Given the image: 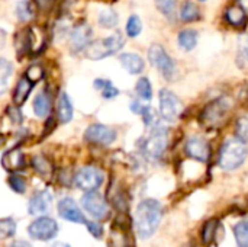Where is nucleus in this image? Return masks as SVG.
I'll list each match as a JSON object with an SVG mask.
<instances>
[{"instance_id":"4","label":"nucleus","mask_w":248,"mask_h":247,"mask_svg":"<svg viewBox=\"0 0 248 247\" xmlns=\"http://www.w3.org/2000/svg\"><path fill=\"white\" fill-rule=\"evenodd\" d=\"M167 146H169V131L164 127H157L151 132V135L145 140L142 146V151L150 160H158L167 150Z\"/></svg>"},{"instance_id":"36","label":"nucleus","mask_w":248,"mask_h":247,"mask_svg":"<svg viewBox=\"0 0 248 247\" xmlns=\"http://www.w3.org/2000/svg\"><path fill=\"white\" fill-rule=\"evenodd\" d=\"M6 114H7V116H9V119L13 122V124H16V125H19V124H22L23 122V114H22V111H20V108L17 106V105H9L7 106V109H6Z\"/></svg>"},{"instance_id":"31","label":"nucleus","mask_w":248,"mask_h":247,"mask_svg":"<svg viewBox=\"0 0 248 247\" xmlns=\"http://www.w3.org/2000/svg\"><path fill=\"white\" fill-rule=\"evenodd\" d=\"M135 90L142 100H150L153 98V87H151V83L147 77H141L137 82Z\"/></svg>"},{"instance_id":"17","label":"nucleus","mask_w":248,"mask_h":247,"mask_svg":"<svg viewBox=\"0 0 248 247\" xmlns=\"http://www.w3.org/2000/svg\"><path fill=\"white\" fill-rule=\"evenodd\" d=\"M119 61L129 74H140V73L144 71V67H145L144 60L135 52H124V54H121Z\"/></svg>"},{"instance_id":"21","label":"nucleus","mask_w":248,"mask_h":247,"mask_svg":"<svg viewBox=\"0 0 248 247\" xmlns=\"http://www.w3.org/2000/svg\"><path fill=\"white\" fill-rule=\"evenodd\" d=\"M32 169L42 178V179H49L54 175V167L52 163L42 154H36L32 157Z\"/></svg>"},{"instance_id":"38","label":"nucleus","mask_w":248,"mask_h":247,"mask_svg":"<svg viewBox=\"0 0 248 247\" xmlns=\"http://www.w3.org/2000/svg\"><path fill=\"white\" fill-rule=\"evenodd\" d=\"M238 63L240 66H244L248 63V36L243 38L240 41V48H238Z\"/></svg>"},{"instance_id":"40","label":"nucleus","mask_w":248,"mask_h":247,"mask_svg":"<svg viewBox=\"0 0 248 247\" xmlns=\"http://www.w3.org/2000/svg\"><path fill=\"white\" fill-rule=\"evenodd\" d=\"M214 231H215V221H209L202 231V237L206 243H209L214 239Z\"/></svg>"},{"instance_id":"30","label":"nucleus","mask_w":248,"mask_h":247,"mask_svg":"<svg viewBox=\"0 0 248 247\" xmlns=\"http://www.w3.org/2000/svg\"><path fill=\"white\" fill-rule=\"evenodd\" d=\"M234 236L238 247H248V221H241L234 227Z\"/></svg>"},{"instance_id":"24","label":"nucleus","mask_w":248,"mask_h":247,"mask_svg":"<svg viewBox=\"0 0 248 247\" xmlns=\"http://www.w3.org/2000/svg\"><path fill=\"white\" fill-rule=\"evenodd\" d=\"M13 74V64L6 60V58H0V96L6 93V90L9 89V82L12 79Z\"/></svg>"},{"instance_id":"13","label":"nucleus","mask_w":248,"mask_h":247,"mask_svg":"<svg viewBox=\"0 0 248 247\" xmlns=\"http://www.w3.org/2000/svg\"><path fill=\"white\" fill-rule=\"evenodd\" d=\"M93 31L87 23H78L76 25L70 32V47L74 52L83 51L87 48V45L92 42Z\"/></svg>"},{"instance_id":"39","label":"nucleus","mask_w":248,"mask_h":247,"mask_svg":"<svg viewBox=\"0 0 248 247\" xmlns=\"http://www.w3.org/2000/svg\"><path fill=\"white\" fill-rule=\"evenodd\" d=\"M86 226H87V230H89V233L93 236V237H96V239H100L102 236H103V227L99 224V223H94V221H87L86 223Z\"/></svg>"},{"instance_id":"33","label":"nucleus","mask_w":248,"mask_h":247,"mask_svg":"<svg viewBox=\"0 0 248 247\" xmlns=\"http://www.w3.org/2000/svg\"><path fill=\"white\" fill-rule=\"evenodd\" d=\"M157 9L169 19H173L176 15V0H155Z\"/></svg>"},{"instance_id":"35","label":"nucleus","mask_w":248,"mask_h":247,"mask_svg":"<svg viewBox=\"0 0 248 247\" xmlns=\"http://www.w3.org/2000/svg\"><path fill=\"white\" fill-rule=\"evenodd\" d=\"M235 135L243 143L248 141V118H240L235 124Z\"/></svg>"},{"instance_id":"43","label":"nucleus","mask_w":248,"mask_h":247,"mask_svg":"<svg viewBox=\"0 0 248 247\" xmlns=\"http://www.w3.org/2000/svg\"><path fill=\"white\" fill-rule=\"evenodd\" d=\"M10 247H32V245L28 243V242H23V240H17V242H15Z\"/></svg>"},{"instance_id":"25","label":"nucleus","mask_w":248,"mask_h":247,"mask_svg":"<svg viewBox=\"0 0 248 247\" xmlns=\"http://www.w3.org/2000/svg\"><path fill=\"white\" fill-rule=\"evenodd\" d=\"M202 16L201 9L198 4H195L193 1H185L180 7V19L185 22H195L199 20Z\"/></svg>"},{"instance_id":"29","label":"nucleus","mask_w":248,"mask_h":247,"mask_svg":"<svg viewBox=\"0 0 248 247\" xmlns=\"http://www.w3.org/2000/svg\"><path fill=\"white\" fill-rule=\"evenodd\" d=\"M16 233V223L13 218H0V240L13 237Z\"/></svg>"},{"instance_id":"5","label":"nucleus","mask_w":248,"mask_h":247,"mask_svg":"<svg viewBox=\"0 0 248 247\" xmlns=\"http://www.w3.org/2000/svg\"><path fill=\"white\" fill-rule=\"evenodd\" d=\"M28 234L31 239L38 242H48L57 237L58 234V224L51 217H38L33 220L28 227Z\"/></svg>"},{"instance_id":"44","label":"nucleus","mask_w":248,"mask_h":247,"mask_svg":"<svg viewBox=\"0 0 248 247\" xmlns=\"http://www.w3.org/2000/svg\"><path fill=\"white\" fill-rule=\"evenodd\" d=\"M49 247H71L67 243H62V242H57V243H52Z\"/></svg>"},{"instance_id":"46","label":"nucleus","mask_w":248,"mask_h":247,"mask_svg":"<svg viewBox=\"0 0 248 247\" xmlns=\"http://www.w3.org/2000/svg\"><path fill=\"white\" fill-rule=\"evenodd\" d=\"M201 1H205V0H201Z\"/></svg>"},{"instance_id":"34","label":"nucleus","mask_w":248,"mask_h":247,"mask_svg":"<svg viewBox=\"0 0 248 247\" xmlns=\"http://www.w3.org/2000/svg\"><path fill=\"white\" fill-rule=\"evenodd\" d=\"M141 31H142V22H141V19L137 15L129 16V19L126 22V33H128V36L135 38V36H138L141 33Z\"/></svg>"},{"instance_id":"26","label":"nucleus","mask_w":248,"mask_h":247,"mask_svg":"<svg viewBox=\"0 0 248 247\" xmlns=\"http://www.w3.org/2000/svg\"><path fill=\"white\" fill-rule=\"evenodd\" d=\"M94 89L99 90L105 99H113L119 95V90L112 84L110 80H106V79H96L94 80Z\"/></svg>"},{"instance_id":"28","label":"nucleus","mask_w":248,"mask_h":247,"mask_svg":"<svg viewBox=\"0 0 248 247\" xmlns=\"http://www.w3.org/2000/svg\"><path fill=\"white\" fill-rule=\"evenodd\" d=\"M16 15L20 22H29L33 17V6L29 0H20L16 6Z\"/></svg>"},{"instance_id":"42","label":"nucleus","mask_w":248,"mask_h":247,"mask_svg":"<svg viewBox=\"0 0 248 247\" xmlns=\"http://www.w3.org/2000/svg\"><path fill=\"white\" fill-rule=\"evenodd\" d=\"M144 109H145V105H142L140 100H134L132 103H131V111L132 112H135V114H142L144 112Z\"/></svg>"},{"instance_id":"3","label":"nucleus","mask_w":248,"mask_h":247,"mask_svg":"<svg viewBox=\"0 0 248 247\" xmlns=\"http://www.w3.org/2000/svg\"><path fill=\"white\" fill-rule=\"evenodd\" d=\"M124 44H125L124 35L121 32H115L108 38L90 42L87 45V48L84 49V52H86V57L89 60L99 61V60H103L109 55L116 54L124 47Z\"/></svg>"},{"instance_id":"14","label":"nucleus","mask_w":248,"mask_h":247,"mask_svg":"<svg viewBox=\"0 0 248 247\" xmlns=\"http://www.w3.org/2000/svg\"><path fill=\"white\" fill-rule=\"evenodd\" d=\"M185 151L189 157H192L198 162H203V163H206L211 156L208 141H205L202 137H198V135L187 138V141L185 144Z\"/></svg>"},{"instance_id":"12","label":"nucleus","mask_w":248,"mask_h":247,"mask_svg":"<svg viewBox=\"0 0 248 247\" xmlns=\"http://www.w3.org/2000/svg\"><path fill=\"white\" fill-rule=\"evenodd\" d=\"M57 211L58 215L70 223H76V224H86V217L81 213V210L78 208L77 202L73 198H62L60 199L58 205H57Z\"/></svg>"},{"instance_id":"8","label":"nucleus","mask_w":248,"mask_h":247,"mask_svg":"<svg viewBox=\"0 0 248 247\" xmlns=\"http://www.w3.org/2000/svg\"><path fill=\"white\" fill-rule=\"evenodd\" d=\"M183 111V103L182 100L167 89H163L160 92V114L164 121L174 122Z\"/></svg>"},{"instance_id":"41","label":"nucleus","mask_w":248,"mask_h":247,"mask_svg":"<svg viewBox=\"0 0 248 247\" xmlns=\"http://www.w3.org/2000/svg\"><path fill=\"white\" fill-rule=\"evenodd\" d=\"M55 0H35V4L41 9V10H49L54 6Z\"/></svg>"},{"instance_id":"23","label":"nucleus","mask_w":248,"mask_h":247,"mask_svg":"<svg viewBox=\"0 0 248 247\" xmlns=\"http://www.w3.org/2000/svg\"><path fill=\"white\" fill-rule=\"evenodd\" d=\"M225 17L228 20V23H231L232 26H244L246 22H247V13L246 10L238 6V4H232L228 7L227 13H225Z\"/></svg>"},{"instance_id":"1","label":"nucleus","mask_w":248,"mask_h":247,"mask_svg":"<svg viewBox=\"0 0 248 247\" xmlns=\"http://www.w3.org/2000/svg\"><path fill=\"white\" fill-rule=\"evenodd\" d=\"M163 210L158 201L145 199L140 202L135 211V229L141 239L151 237L160 226Z\"/></svg>"},{"instance_id":"45","label":"nucleus","mask_w":248,"mask_h":247,"mask_svg":"<svg viewBox=\"0 0 248 247\" xmlns=\"http://www.w3.org/2000/svg\"><path fill=\"white\" fill-rule=\"evenodd\" d=\"M3 144H4V137H3V135L0 134V147H1Z\"/></svg>"},{"instance_id":"19","label":"nucleus","mask_w":248,"mask_h":247,"mask_svg":"<svg viewBox=\"0 0 248 247\" xmlns=\"http://www.w3.org/2000/svg\"><path fill=\"white\" fill-rule=\"evenodd\" d=\"M33 83L26 77V76H22L13 90V103L17 105V106H22L25 103V100L29 98L31 95V90L33 89Z\"/></svg>"},{"instance_id":"20","label":"nucleus","mask_w":248,"mask_h":247,"mask_svg":"<svg viewBox=\"0 0 248 247\" xmlns=\"http://www.w3.org/2000/svg\"><path fill=\"white\" fill-rule=\"evenodd\" d=\"M74 108L71 103V99L67 93H61L58 99V108H57V118L61 124H67L73 119Z\"/></svg>"},{"instance_id":"11","label":"nucleus","mask_w":248,"mask_h":247,"mask_svg":"<svg viewBox=\"0 0 248 247\" xmlns=\"http://www.w3.org/2000/svg\"><path fill=\"white\" fill-rule=\"evenodd\" d=\"M84 140L96 146H109L116 140V131L103 124H92L84 132Z\"/></svg>"},{"instance_id":"22","label":"nucleus","mask_w":248,"mask_h":247,"mask_svg":"<svg viewBox=\"0 0 248 247\" xmlns=\"http://www.w3.org/2000/svg\"><path fill=\"white\" fill-rule=\"evenodd\" d=\"M177 44L183 51H192L198 44V32L195 29H183L177 35Z\"/></svg>"},{"instance_id":"6","label":"nucleus","mask_w":248,"mask_h":247,"mask_svg":"<svg viewBox=\"0 0 248 247\" xmlns=\"http://www.w3.org/2000/svg\"><path fill=\"white\" fill-rule=\"evenodd\" d=\"M103 179H105V175L99 167L84 166L76 173L74 183L78 189H81L84 192H92L102 186Z\"/></svg>"},{"instance_id":"27","label":"nucleus","mask_w":248,"mask_h":247,"mask_svg":"<svg viewBox=\"0 0 248 247\" xmlns=\"http://www.w3.org/2000/svg\"><path fill=\"white\" fill-rule=\"evenodd\" d=\"M97 22L102 28L105 29H113L116 28L118 25V13L112 9H106V10H102L99 13V17H97Z\"/></svg>"},{"instance_id":"16","label":"nucleus","mask_w":248,"mask_h":247,"mask_svg":"<svg viewBox=\"0 0 248 247\" xmlns=\"http://www.w3.org/2000/svg\"><path fill=\"white\" fill-rule=\"evenodd\" d=\"M1 165L7 172H12V173L22 170L25 167V156H23L22 150L19 147L7 150L1 156Z\"/></svg>"},{"instance_id":"2","label":"nucleus","mask_w":248,"mask_h":247,"mask_svg":"<svg viewBox=\"0 0 248 247\" xmlns=\"http://www.w3.org/2000/svg\"><path fill=\"white\" fill-rule=\"evenodd\" d=\"M247 156L248 148L246 143L238 138L228 140L219 151V166L224 170H235L246 162Z\"/></svg>"},{"instance_id":"18","label":"nucleus","mask_w":248,"mask_h":247,"mask_svg":"<svg viewBox=\"0 0 248 247\" xmlns=\"http://www.w3.org/2000/svg\"><path fill=\"white\" fill-rule=\"evenodd\" d=\"M52 109V98H51V93L48 90H42L39 92L35 99H33V112L36 116L39 118H45L49 115Z\"/></svg>"},{"instance_id":"9","label":"nucleus","mask_w":248,"mask_h":247,"mask_svg":"<svg viewBox=\"0 0 248 247\" xmlns=\"http://www.w3.org/2000/svg\"><path fill=\"white\" fill-rule=\"evenodd\" d=\"M230 111V102L225 99V98H221V99H217L214 100L212 103H209L202 115H201V119L203 121L205 125L208 127H218L221 125L224 121H225V116Z\"/></svg>"},{"instance_id":"7","label":"nucleus","mask_w":248,"mask_h":247,"mask_svg":"<svg viewBox=\"0 0 248 247\" xmlns=\"http://www.w3.org/2000/svg\"><path fill=\"white\" fill-rule=\"evenodd\" d=\"M148 58L151 61V64L160 71V74L170 80L174 73H176V64L173 61V58L166 52V49L158 45V44H154L151 45V48L148 49Z\"/></svg>"},{"instance_id":"32","label":"nucleus","mask_w":248,"mask_h":247,"mask_svg":"<svg viewBox=\"0 0 248 247\" xmlns=\"http://www.w3.org/2000/svg\"><path fill=\"white\" fill-rule=\"evenodd\" d=\"M7 183L10 186L12 191H15L16 194H25L26 192V188H28V183L25 181V178H22L20 175H17L16 172L12 173L7 179Z\"/></svg>"},{"instance_id":"37","label":"nucleus","mask_w":248,"mask_h":247,"mask_svg":"<svg viewBox=\"0 0 248 247\" xmlns=\"http://www.w3.org/2000/svg\"><path fill=\"white\" fill-rule=\"evenodd\" d=\"M25 76L35 84L36 82H39L42 77H44V70H42V67L41 66H38V64H33V66H31L28 70H26V73H25Z\"/></svg>"},{"instance_id":"15","label":"nucleus","mask_w":248,"mask_h":247,"mask_svg":"<svg viewBox=\"0 0 248 247\" xmlns=\"http://www.w3.org/2000/svg\"><path fill=\"white\" fill-rule=\"evenodd\" d=\"M52 204V195L48 191H39L36 192L28 204V213L31 215H41L45 214Z\"/></svg>"},{"instance_id":"10","label":"nucleus","mask_w":248,"mask_h":247,"mask_svg":"<svg viewBox=\"0 0 248 247\" xmlns=\"http://www.w3.org/2000/svg\"><path fill=\"white\" fill-rule=\"evenodd\" d=\"M81 205L96 220H103V218H106L109 215V205H108V202L96 191L86 192L83 195V198H81Z\"/></svg>"}]
</instances>
